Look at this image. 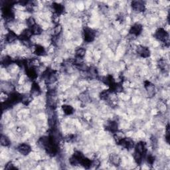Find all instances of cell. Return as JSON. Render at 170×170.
Here are the masks:
<instances>
[{
  "label": "cell",
  "instance_id": "cell-1",
  "mask_svg": "<svg viewBox=\"0 0 170 170\" xmlns=\"http://www.w3.org/2000/svg\"><path fill=\"white\" fill-rule=\"evenodd\" d=\"M16 150L22 156H28L33 151V148L31 145L29 143L22 142L17 145Z\"/></svg>",
  "mask_w": 170,
  "mask_h": 170
},
{
  "label": "cell",
  "instance_id": "cell-3",
  "mask_svg": "<svg viewBox=\"0 0 170 170\" xmlns=\"http://www.w3.org/2000/svg\"><path fill=\"white\" fill-rule=\"evenodd\" d=\"M86 48L85 47H77L75 49V56L85 58L86 54Z\"/></svg>",
  "mask_w": 170,
  "mask_h": 170
},
{
  "label": "cell",
  "instance_id": "cell-2",
  "mask_svg": "<svg viewBox=\"0 0 170 170\" xmlns=\"http://www.w3.org/2000/svg\"><path fill=\"white\" fill-rule=\"evenodd\" d=\"M1 145L2 147L4 148H8L11 145V138H9V136L7 134H2L1 136Z\"/></svg>",
  "mask_w": 170,
  "mask_h": 170
}]
</instances>
